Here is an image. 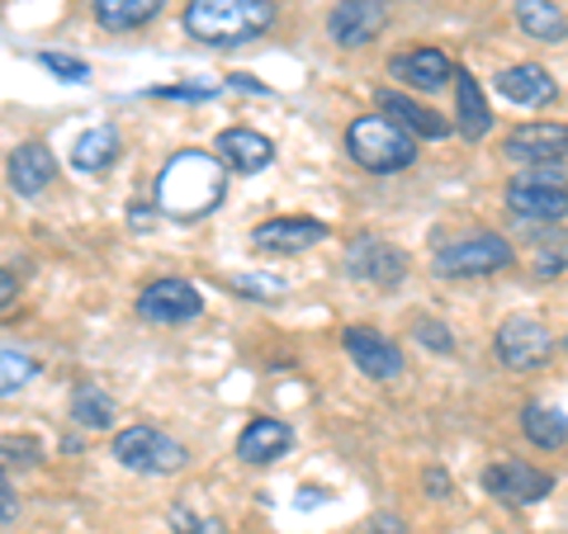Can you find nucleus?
I'll return each instance as SVG.
<instances>
[{
    "mask_svg": "<svg viewBox=\"0 0 568 534\" xmlns=\"http://www.w3.org/2000/svg\"><path fill=\"white\" fill-rule=\"evenodd\" d=\"M223 189H227V171L219 156L209 152H175L171 162L156 175V213L166 218H204L223 204Z\"/></svg>",
    "mask_w": 568,
    "mask_h": 534,
    "instance_id": "obj_1",
    "label": "nucleus"
},
{
    "mask_svg": "<svg viewBox=\"0 0 568 534\" xmlns=\"http://www.w3.org/2000/svg\"><path fill=\"white\" fill-rule=\"evenodd\" d=\"M271 24H275L271 0H190L185 6V33L209 48L252 43Z\"/></svg>",
    "mask_w": 568,
    "mask_h": 534,
    "instance_id": "obj_2",
    "label": "nucleus"
},
{
    "mask_svg": "<svg viewBox=\"0 0 568 534\" xmlns=\"http://www.w3.org/2000/svg\"><path fill=\"white\" fill-rule=\"evenodd\" d=\"M346 152L361 171L394 175L417 162V137L403 133L398 123L384 114H361V119H351V129H346Z\"/></svg>",
    "mask_w": 568,
    "mask_h": 534,
    "instance_id": "obj_3",
    "label": "nucleus"
},
{
    "mask_svg": "<svg viewBox=\"0 0 568 534\" xmlns=\"http://www.w3.org/2000/svg\"><path fill=\"white\" fill-rule=\"evenodd\" d=\"M507 208L521 223H559L568 213V189H564V166L559 162H540L526 166L517 181L507 185Z\"/></svg>",
    "mask_w": 568,
    "mask_h": 534,
    "instance_id": "obj_4",
    "label": "nucleus"
},
{
    "mask_svg": "<svg viewBox=\"0 0 568 534\" xmlns=\"http://www.w3.org/2000/svg\"><path fill=\"white\" fill-rule=\"evenodd\" d=\"M114 459L133 473H175V469H185L190 454L181 440H171L156 425H129V431L114 435Z\"/></svg>",
    "mask_w": 568,
    "mask_h": 534,
    "instance_id": "obj_5",
    "label": "nucleus"
},
{
    "mask_svg": "<svg viewBox=\"0 0 568 534\" xmlns=\"http://www.w3.org/2000/svg\"><path fill=\"white\" fill-rule=\"evenodd\" d=\"M511 265V242L497 233H474L459 237L436 251V275L446 279H474V275H497Z\"/></svg>",
    "mask_w": 568,
    "mask_h": 534,
    "instance_id": "obj_6",
    "label": "nucleus"
},
{
    "mask_svg": "<svg viewBox=\"0 0 568 534\" xmlns=\"http://www.w3.org/2000/svg\"><path fill=\"white\" fill-rule=\"evenodd\" d=\"M138 317L142 322H156V327H185L204 312V298L190 279H152L148 289L138 294Z\"/></svg>",
    "mask_w": 568,
    "mask_h": 534,
    "instance_id": "obj_7",
    "label": "nucleus"
},
{
    "mask_svg": "<svg viewBox=\"0 0 568 534\" xmlns=\"http://www.w3.org/2000/svg\"><path fill=\"white\" fill-rule=\"evenodd\" d=\"M342 270H346L351 279L375 284V289H394V284H403V275H407V256L398 251L394 242L365 233V237H355V242L346 246Z\"/></svg>",
    "mask_w": 568,
    "mask_h": 534,
    "instance_id": "obj_8",
    "label": "nucleus"
},
{
    "mask_svg": "<svg viewBox=\"0 0 568 534\" xmlns=\"http://www.w3.org/2000/svg\"><path fill=\"white\" fill-rule=\"evenodd\" d=\"M549 355H555V336H549V327H540L536 317H507L503 327H497V360H503L507 369H540L549 364Z\"/></svg>",
    "mask_w": 568,
    "mask_h": 534,
    "instance_id": "obj_9",
    "label": "nucleus"
},
{
    "mask_svg": "<svg viewBox=\"0 0 568 534\" xmlns=\"http://www.w3.org/2000/svg\"><path fill=\"white\" fill-rule=\"evenodd\" d=\"M484 487L497 496V502L530 506V502H545V496L555 492V473H545L536 464H521V459H503V464H488Z\"/></svg>",
    "mask_w": 568,
    "mask_h": 534,
    "instance_id": "obj_10",
    "label": "nucleus"
},
{
    "mask_svg": "<svg viewBox=\"0 0 568 534\" xmlns=\"http://www.w3.org/2000/svg\"><path fill=\"white\" fill-rule=\"evenodd\" d=\"M388 24V6L384 0H342L332 14H327V33H332V43L336 48H365V43H375L379 33Z\"/></svg>",
    "mask_w": 568,
    "mask_h": 534,
    "instance_id": "obj_11",
    "label": "nucleus"
},
{
    "mask_svg": "<svg viewBox=\"0 0 568 534\" xmlns=\"http://www.w3.org/2000/svg\"><path fill=\"white\" fill-rule=\"evenodd\" d=\"M342 346L351 355V364L369 373V379H379V383H394L398 373H403V350L388 341V336H379L375 327H346L342 331Z\"/></svg>",
    "mask_w": 568,
    "mask_h": 534,
    "instance_id": "obj_12",
    "label": "nucleus"
},
{
    "mask_svg": "<svg viewBox=\"0 0 568 534\" xmlns=\"http://www.w3.org/2000/svg\"><path fill=\"white\" fill-rule=\"evenodd\" d=\"M388 71H394V81L407 85L413 95H436V91H446V85L455 81V62L440 48H413V52H403V58L388 62Z\"/></svg>",
    "mask_w": 568,
    "mask_h": 534,
    "instance_id": "obj_13",
    "label": "nucleus"
},
{
    "mask_svg": "<svg viewBox=\"0 0 568 534\" xmlns=\"http://www.w3.org/2000/svg\"><path fill=\"white\" fill-rule=\"evenodd\" d=\"M317 242H327V223L317 218H271L252 233V246L261 256H298L313 251Z\"/></svg>",
    "mask_w": 568,
    "mask_h": 534,
    "instance_id": "obj_14",
    "label": "nucleus"
},
{
    "mask_svg": "<svg viewBox=\"0 0 568 534\" xmlns=\"http://www.w3.org/2000/svg\"><path fill=\"white\" fill-rule=\"evenodd\" d=\"M503 152L521 166L564 162L568 156V123H521V129H511V137L503 142Z\"/></svg>",
    "mask_w": 568,
    "mask_h": 534,
    "instance_id": "obj_15",
    "label": "nucleus"
},
{
    "mask_svg": "<svg viewBox=\"0 0 568 534\" xmlns=\"http://www.w3.org/2000/svg\"><path fill=\"white\" fill-rule=\"evenodd\" d=\"M213 156L223 162V171L261 175L275 162V142L256 129H227V133H219V142H213Z\"/></svg>",
    "mask_w": 568,
    "mask_h": 534,
    "instance_id": "obj_16",
    "label": "nucleus"
},
{
    "mask_svg": "<svg viewBox=\"0 0 568 534\" xmlns=\"http://www.w3.org/2000/svg\"><path fill=\"white\" fill-rule=\"evenodd\" d=\"M497 95L511 100V104H521V110H536V104H549L559 95V85H555V76H549L545 66L517 62V66L497 71Z\"/></svg>",
    "mask_w": 568,
    "mask_h": 534,
    "instance_id": "obj_17",
    "label": "nucleus"
},
{
    "mask_svg": "<svg viewBox=\"0 0 568 534\" xmlns=\"http://www.w3.org/2000/svg\"><path fill=\"white\" fill-rule=\"evenodd\" d=\"M10 185L24 194V199H39V194L52 185V175H58V156H52L43 142H24V147L10 152Z\"/></svg>",
    "mask_w": 568,
    "mask_h": 534,
    "instance_id": "obj_18",
    "label": "nucleus"
},
{
    "mask_svg": "<svg viewBox=\"0 0 568 534\" xmlns=\"http://www.w3.org/2000/svg\"><path fill=\"white\" fill-rule=\"evenodd\" d=\"M379 114L394 119L398 129L413 133V137H446L450 133V123L440 119L436 110H426V104H417L413 95H403V91H379Z\"/></svg>",
    "mask_w": 568,
    "mask_h": 534,
    "instance_id": "obj_19",
    "label": "nucleus"
},
{
    "mask_svg": "<svg viewBox=\"0 0 568 534\" xmlns=\"http://www.w3.org/2000/svg\"><path fill=\"white\" fill-rule=\"evenodd\" d=\"M290 444H294L290 425L275 421V417H256V421H246V431L237 440V454L246 459V464H275Z\"/></svg>",
    "mask_w": 568,
    "mask_h": 534,
    "instance_id": "obj_20",
    "label": "nucleus"
},
{
    "mask_svg": "<svg viewBox=\"0 0 568 534\" xmlns=\"http://www.w3.org/2000/svg\"><path fill=\"white\" fill-rule=\"evenodd\" d=\"M119 152H123V142H119L114 123H95V129H85L77 142H71V166L100 175L119 162Z\"/></svg>",
    "mask_w": 568,
    "mask_h": 534,
    "instance_id": "obj_21",
    "label": "nucleus"
},
{
    "mask_svg": "<svg viewBox=\"0 0 568 534\" xmlns=\"http://www.w3.org/2000/svg\"><path fill=\"white\" fill-rule=\"evenodd\" d=\"M455 104H459V133H465L469 142L488 137V129H493V110H488L484 85H478L469 71H455Z\"/></svg>",
    "mask_w": 568,
    "mask_h": 534,
    "instance_id": "obj_22",
    "label": "nucleus"
},
{
    "mask_svg": "<svg viewBox=\"0 0 568 534\" xmlns=\"http://www.w3.org/2000/svg\"><path fill=\"white\" fill-rule=\"evenodd\" d=\"M511 10H517V24L530 33V39H540V43L568 39V20L555 0H511Z\"/></svg>",
    "mask_w": 568,
    "mask_h": 534,
    "instance_id": "obj_23",
    "label": "nucleus"
},
{
    "mask_svg": "<svg viewBox=\"0 0 568 534\" xmlns=\"http://www.w3.org/2000/svg\"><path fill=\"white\" fill-rule=\"evenodd\" d=\"M521 431H526V440L536 444V450H559V444H568V417L559 412V407L530 402L521 412Z\"/></svg>",
    "mask_w": 568,
    "mask_h": 534,
    "instance_id": "obj_24",
    "label": "nucleus"
},
{
    "mask_svg": "<svg viewBox=\"0 0 568 534\" xmlns=\"http://www.w3.org/2000/svg\"><path fill=\"white\" fill-rule=\"evenodd\" d=\"M166 0H95V20L114 33H129V29H142L162 10Z\"/></svg>",
    "mask_w": 568,
    "mask_h": 534,
    "instance_id": "obj_25",
    "label": "nucleus"
},
{
    "mask_svg": "<svg viewBox=\"0 0 568 534\" xmlns=\"http://www.w3.org/2000/svg\"><path fill=\"white\" fill-rule=\"evenodd\" d=\"M71 421L85 425V431H110L114 425V398L95 383H81L77 393H71Z\"/></svg>",
    "mask_w": 568,
    "mask_h": 534,
    "instance_id": "obj_26",
    "label": "nucleus"
},
{
    "mask_svg": "<svg viewBox=\"0 0 568 534\" xmlns=\"http://www.w3.org/2000/svg\"><path fill=\"white\" fill-rule=\"evenodd\" d=\"M39 373V360L24 350H0V398H10V393H20V388Z\"/></svg>",
    "mask_w": 568,
    "mask_h": 534,
    "instance_id": "obj_27",
    "label": "nucleus"
},
{
    "mask_svg": "<svg viewBox=\"0 0 568 534\" xmlns=\"http://www.w3.org/2000/svg\"><path fill=\"white\" fill-rule=\"evenodd\" d=\"M413 336H417V341H422L426 350H436V355H450V350H455V336H450V327L432 322V317H417Z\"/></svg>",
    "mask_w": 568,
    "mask_h": 534,
    "instance_id": "obj_28",
    "label": "nucleus"
},
{
    "mask_svg": "<svg viewBox=\"0 0 568 534\" xmlns=\"http://www.w3.org/2000/svg\"><path fill=\"white\" fill-rule=\"evenodd\" d=\"M0 454L10 459V464H43V444L29 440V435H0Z\"/></svg>",
    "mask_w": 568,
    "mask_h": 534,
    "instance_id": "obj_29",
    "label": "nucleus"
},
{
    "mask_svg": "<svg viewBox=\"0 0 568 534\" xmlns=\"http://www.w3.org/2000/svg\"><path fill=\"white\" fill-rule=\"evenodd\" d=\"M39 66H48L52 76H62V81H85L91 76V66H85L81 58H67V52H39Z\"/></svg>",
    "mask_w": 568,
    "mask_h": 534,
    "instance_id": "obj_30",
    "label": "nucleus"
},
{
    "mask_svg": "<svg viewBox=\"0 0 568 534\" xmlns=\"http://www.w3.org/2000/svg\"><path fill=\"white\" fill-rule=\"evenodd\" d=\"M223 85H209V81H200V85H162V91H152L156 100H213Z\"/></svg>",
    "mask_w": 568,
    "mask_h": 534,
    "instance_id": "obj_31",
    "label": "nucleus"
},
{
    "mask_svg": "<svg viewBox=\"0 0 568 534\" xmlns=\"http://www.w3.org/2000/svg\"><path fill=\"white\" fill-rule=\"evenodd\" d=\"M14 515H20V496H14L10 477L0 473V525H6V521H14Z\"/></svg>",
    "mask_w": 568,
    "mask_h": 534,
    "instance_id": "obj_32",
    "label": "nucleus"
},
{
    "mask_svg": "<svg viewBox=\"0 0 568 534\" xmlns=\"http://www.w3.org/2000/svg\"><path fill=\"white\" fill-rule=\"evenodd\" d=\"M237 289H246V294H265V298H275V294H284V284H265V279H252V275H242L237 279Z\"/></svg>",
    "mask_w": 568,
    "mask_h": 534,
    "instance_id": "obj_33",
    "label": "nucleus"
},
{
    "mask_svg": "<svg viewBox=\"0 0 568 534\" xmlns=\"http://www.w3.org/2000/svg\"><path fill=\"white\" fill-rule=\"evenodd\" d=\"M14 294H20V284H14V275L6 270V265H0V312H6L10 302H14Z\"/></svg>",
    "mask_w": 568,
    "mask_h": 534,
    "instance_id": "obj_34",
    "label": "nucleus"
},
{
    "mask_svg": "<svg viewBox=\"0 0 568 534\" xmlns=\"http://www.w3.org/2000/svg\"><path fill=\"white\" fill-rule=\"evenodd\" d=\"M422 483H426V492H432V496H446V492H450V477L440 473V469H426Z\"/></svg>",
    "mask_w": 568,
    "mask_h": 534,
    "instance_id": "obj_35",
    "label": "nucleus"
},
{
    "mask_svg": "<svg viewBox=\"0 0 568 534\" xmlns=\"http://www.w3.org/2000/svg\"><path fill=\"white\" fill-rule=\"evenodd\" d=\"M227 85H233V91H256V95H271V91H265V85H261L256 76H227Z\"/></svg>",
    "mask_w": 568,
    "mask_h": 534,
    "instance_id": "obj_36",
    "label": "nucleus"
},
{
    "mask_svg": "<svg viewBox=\"0 0 568 534\" xmlns=\"http://www.w3.org/2000/svg\"><path fill=\"white\" fill-rule=\"evenodd\" d=\"M129 223L133 227H152V208H129Z\"/></svg>",
    "mask_w": 568,
    "mask_h": 534,
    "instance_id": "obj_37",
    "label": "nucleus"
},
{
    "mask_svg": "<svg viewBox=\"0 0 568 534\" xmlns=\"http://www.w3.org/2000/svg\"><path fill=\"white\" fill-rule=\"evenodd\" d=\"M564 350H568V336H564Z\"/></svg>",
    "mask_w": 568,
    "mask_h": 534,
    "instance_id": "obj_38",
    "label": "nucleus"
}]
</instances>
